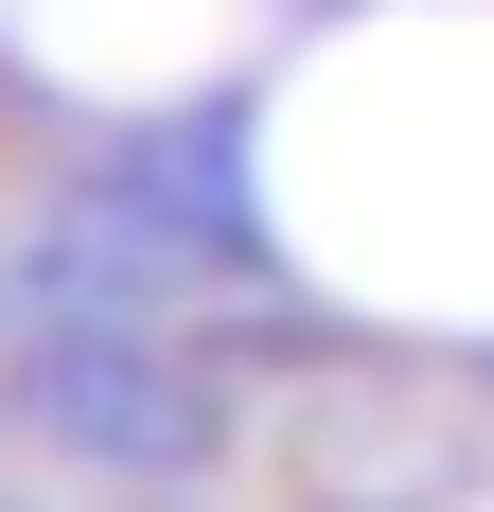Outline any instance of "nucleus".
Returning a JSON list of instances; mask_svg holds the SVG:
<instances>
[{
    "mask_svg": "<svg viewBox=\"0 0 494 512\" xmlns=\"http://www.w3.org/2000/svg\"><path fill=\"white\" fill-rule=\"evenodd\" d=\"M36 407L71 424V442H106V460H177V442H212L195 389L142 371V354H106V336H53V354H36Z\"/></svg>",
    "mask_w": 494,
    "mask_h": 512,
    "instance_id": "obj_1",
    "label": "nucleus"
}]
</instances>
